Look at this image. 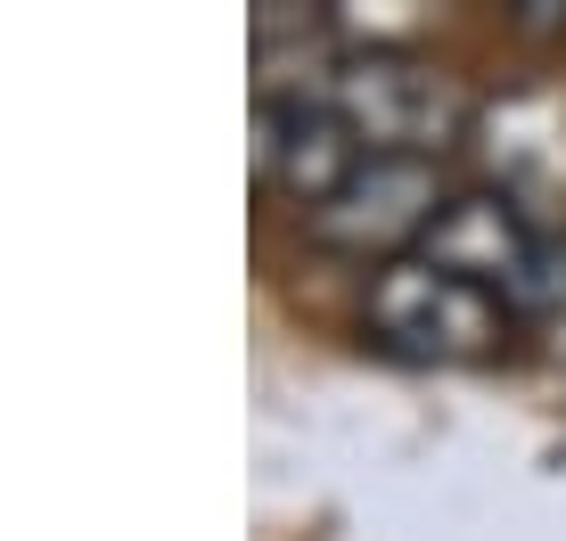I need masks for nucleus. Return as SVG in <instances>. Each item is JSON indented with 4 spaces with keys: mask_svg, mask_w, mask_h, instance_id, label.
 <instances>
[{
    "mask_svg": "<svg viewBox=\"0 0 566 541\" xmlns=\"http://www.w3.org/2000/svg\"><path fill=\"white\" fill-rule=\"evenodd\" d=\"M501 25H510L525 50H558L566 42V0H501Z\"/></svg>",
    "mask_w": 566,
    "mask_h": 541,
    "instance_id": "obj_8",
    "label": "nucleus"
},
{
    "mask_svg": "<svg viewBox=\"0 0 566 541\" xmlns=\"http://www.w3.org/2000/svg\"><path fill=\"white\" fill-rule=\"evenodd\" d=\"M419 255H436V263L468 270V279L501 287V296H510L525 320H534L542 287H551V246H542L534 214H525V205L510 198V189H493V181L452 189V198H443V214L427 222Z\"/></svg>",
    "mask_w": 566,
    "mask_h": 541,
    "instance_id": "obj_4",
    "label": "nucleus"
},
{
    "mask_svg": "<svg viewBox=\"0 0 566 541\" xmlns=\"http://www.w3.org/2000/svg\"><path fill=\"white\" fill-rule=\"evenodd\" d=\"M443 165L427 157H369L337 198H321L304 214V238L328 246V255H354V263H395L427 238V222L443 214Z\"/></svg>",
    "mask_w": 566,
    "mask_h": 541,
    "instance_id": "obj_3",
    "label": "nucleus"
},
{
    "mask_svg": "<svg viewBox=\"0 0 566 541\" xmlns=\"http://www.w3.org/2000/svg\"><path fill=\"white\" fill-rule=\"evenodd\" d=\"M312 99L337 107L345 131H354L369 157L443 165L468 131H476V99L460 91V74H443L436 57H419V50H354V57H337V74H328Z\"/></svg>",
    "mask_w": 566,
    "mask_h": 541,
    "instance_id": "obj_2",
    "label": "nucleus"
},
{
    "mask_svg": "<svg viewBox=\"0 0 566 541\" xmlns=\"http://www.w3.org/2000/svg\"><path fill=\"white\" fill-rule=\"evenodd\" d=\"M328 0H255V99H312L337 74Z\"/></svg>",
    "mask_w": 566,
    "mask_h": 541,
    "instance_id": "obj_6",
    "label": "nucleus"
},
{
    "mask_svg": "<svg viewBox=\"0 0 566 541\" xmlns=\"http://www.w3.org/2000/svg\"><path fill=\"white\" fill-rule=\"evenodd\" d=\"M517 328H525V312L501 287L468 279V270L419 255V246L378 263L369 270V296H361V337L386 361H411V370H476V361H501Z\"/></svg>",
    "mask_w": 566,
    "mask_h": 541,
    "instance_id": "obj_1",
    "label": "nucleus"
},
{
    "mask_svg": "<svg viewBox=\"0 0 566 541\" xmlns=\"http://www.w3.org/2000/svg\"><path fill=\"white\" fill-rule=\"evenodd\" d=\"M427 9H436V0H328L337 33H354V42H369V50H411Z\"/></svg>",
    "mask_w": 566,
    "mask_h": 541,
    "instance_id": "obj_7",
    "label": "nucleus"
},
{
    "mask_svg": "<svg viewBox=\"0 0 566 541\" xmlns=\"http://www.w3.org/2000/svg\"><path fill=\"white\" fill-rule=\"evenodd\" d=\"M369 165V148L345 131L328 99H255V181L296 205V222Z\"/></svg>",
    "mask_w": 566,
    "mask_h": 541,
    "instance_id": "obj_5",
    "label": "nucleus"
}]
</instances>
